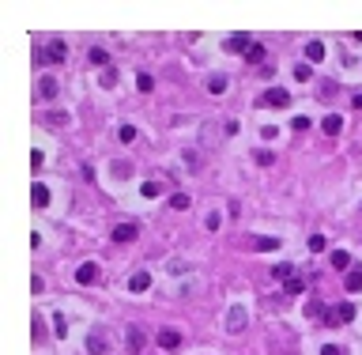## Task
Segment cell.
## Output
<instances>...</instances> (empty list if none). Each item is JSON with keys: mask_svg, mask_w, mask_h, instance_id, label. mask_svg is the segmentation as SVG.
Returning <instances> with one entry per match:
<instances>
[{"mask_svg": "<svg viewBox=\"0 0 362 355\" xmlns=\"http://www.w3.org/2000/svg\"><path fill=\"white\" fill-rule=\"evenodd\" d=\"M64 57H68V45L49 42V45H42V50L34 53V64H57V61H64Z\"/></svg>", "mask_w": 362, "mask_h": 355, "instance_id": "obj_1", "label": "cell"}, {"mask_svg": "<svg viewBox=\"0 0 362 355\" xmlns=\"http://www.w3.org/2000/svg\"><path fill=\"white\" fill-rule=\"evenodd\" d=\"M351 321H355V306L351 302H336L325 314V325H351Z\"/></svg>", "mask_w": 362, "mask_h": 355, "instance_id": "obj_2", "label": "cell"}, {"mask_svg": "<svg viewBox=\"0 0 362 355\" xmlns=\"http://www.w3.org/2000/svg\"><path fill=\"white\" fill-rule=\"evenodd\" d=\"M87 351L91 355H110V340H106V333H102V329H94L91 337H87Z\"/></svg>", "mask_w": 362, "mask_h": 355, "instance_id": "obj_3", "label": "cell"}, {"mask_svg": "<svg viewBox=\"0 0 362 355\" xmlns=\"http://www.w3.org/2000/svg\"><path fill=\"white\" fill-rule=\"evenodd\" d=\"M264 102L268 106H291V91L287 87H268L264 91Z\"/></svg>", "mask_w": 362, "mask_h": 355, "instance_id": "obj_4", "label": "cell"}, {"mask_svg": "<svg viewBox=\"0 0 362 355\" xmlns=\"http://www.w3.org/2000/svg\"><path fill=\"white\" fill-rule=\"evenodd\" d=\"M136 234H140L136 223H117V227H113V242H132Z\"/></svg>", "mask_w": 362, "mask_h": 355, "instance_id": "obj_5", "label": "cell"}, {"mask_svg": "<svg viewBox=\"0 0 362 355\" xmlns=\"http://www.w3.org/2000/svg\"><path fill=\"white\" fill-rule=\"evenodd\" d=\"M177 344H181V333H177V329H159V348L174 351Z\"/></svg>", "mask_w": 362, "mask_h": 355, "instance_id": "obj_6", "label": "cell"}, {"mask_svg": "<svg viewBox=\"0 0 362 355\" xmlns=\"http://www.w3.org/2000/svg\"><path fill=\"white\" fill-rule=\"evenodd\" d=\"M75 280H80V283H94V280H98V265H94V261L80 265V268H75Z\"/></svg>", "mask_w": 362, "mask_h": 355, "instance_id": "obj_7", "label": "cell"}, {"mask_svg": "<svg viewBox=\"0 0 362 355\" xmlns=\"http://www.w3.org/2000/svg\"><path fill=\"white\" fill-rule=\"evenodd\" d=\"M31 204H34V208H45V204H49V189H45L42 181H34V185H31Z\"/></svg>", "mask_w": 362, "mask_h": 355, "instance_id": "obj_8", "label": "cell"}, {"mask_svg": "<svg viewBox=\"0 0 362 355\" xmlns=\"http://www.w3.org/2000/svg\"><path fill=\"white\" fill-rule=\"evenodd\" d=\"M249 246H253V249H261V253H275V249H279V238H264V234H256V238H249Z\"/></svg>", "mask_w": 362, "mask_h": 355, "instance_id": "obj_9", "label": "cell"}, {"mask_svg": "<svg viewBox=\"0 0 362 355\" xmlns=\"http://www.w3.org/2000/svg\"><path fill=\"white\" fill-rule=\"evenodd\" d=\"M321 129H325L328 136H340V132H344V117H340V113H328V117L321 121Z\"/></svg>", "mask_w": 362, "mask_h": 355, "instance_id": "obj_10", "label": "cell"}, {"mask_svg": "<svg viewBox=\"0 0 362 355\" xmlns=\"http://www.w3.org/2000/svg\"><path fill=\"white\" fill-rule=\"evenodd\" d=\"M249 45H253V38H249V34H230V38H226V50H234V53L249 50Z\"/></svg>", "mask_w": 362, "mask_h": 355, "instance_id": "obj_11", "label": "cell"}, {"mask_svg": "<svg viewBox=\"0 0 362 355\" xmlns=\"http://www.w3.org/2000/svg\"><path fill=\"white\" fill-rule=\"evenodd\" d=\"M87 61H91V64H98L102 72L110 68V53H106V50H98V45H94V50H87Z\"/></svg>", "mask_w": 362, "mask_h": 355, "instance_id": "obj_12", "label": "cell"}, {"mask_svg": "<svg viewBox=\"0 0 362 355\" xmlns=\"http://www.w3.org/2000/svg\"><path fill=\"white\" fill-rule=\"evenodd\" d=\"M317 61H325V45H321V42H309V45H306V64H317Z\"/></svg>", "mask_w": 362, "mask_h": 355, "instance_id": "obj_13", "label": "cell"}, {"mask_svg": "<svg viewBox=\"0 0 362 355\" xmlns=\"http://www.w3.org/2000/svg\"><path fill=\"white\" fill-rule=\"evenodd\" d=\"M147 287H151V276L147 272H136V276H132V280H128V291H147Z\"/></svg>", "mask_w": 362, "mask_h": 355, "instance_id": "obj_14", "label": "cell"}, {"mask_svg": "<svg viewBox=\"0 0 362 355\" xmlns=\"http://www.w3.org/2000/svg\"><path fill=\"white\" fill-rule=\"evenodd\" d=\"M226 329H230V333H242V329H245V310H230V321H226Z\"/></svg>", "mask_w": 362, "mask_h": 355, "instance_id": "obj_15", "label": "cell"}, {"mask_svg": "<svg viewBox=\"0 0 362 355\" xmlns=\"http://www.w3.org/2000/svg\"><path fill=\"white\" fill-rule=\"evenodd\" d=\"M38 91H42V99H57V80H49V76H42Z\"/></svg>", "mask_w": 362, "mask_h": 355, "instance_id": "obj_16", "label": "cell"}, {"mask_svg": "<svg viewBox=\"0 0 362 355\" xmlns=\"http://www.w3.org/2000/svg\"><path fill=\"white\" fill-rule=\"evenodd\" d=\"M325 314L328 310H325V302H321V299H309L306 302V318H325Z\"/></svg>", "mask_w": 362, "mask_h": 355, "instance_id": "obj_17", "label": "cell"}, {"mask_svg": "<svg viewBox=\"0 0 362 355\" xmlns=\"http://www.w3.org/2000/svg\"><path fill=\"white\" fill-rule=\"evenodd\" d=\"M245 61H249V64H261V61H264V45H261V42H253L249 50H245Z\"/></svg>", "mask_w": 362, "mask_h": 355, "instance_id": "obj_18", "label": "cell"}, {"mask_svg": "<svg viewBox=\"0 0 362 355\" xmlns=\"http://www.w3.org/2000/svg\"><path fill=\"white\" fill-rule=\"evenodd\" d=\"M347 291H362V268H351V272H347Z\"/></svg>", "mask_w": 362, "mask_h": 355, "instance_id": "obj_19", "label": "cell"}, {"mask_svg": "<svg viewBox=\"0 0 362 355\" xmlns=\"http://www.w3.org/2000/svg\"><path fill=\"white\" fill-rule=\"evenodd\" d=\"M140 348H144V333L132 325V329H128V351H140Z\"/></svg>", "mask_w": 362, "mask_h": 355, "instance_id": "obj_20", "label": "cell"}, {"mask_svg": "<svg viewBox=\"0 0 362 355\" xmlns=\"http://www.w3.org/2000/svg\"><path fill=\"white\" fill-rule=\"evenodd\" d=\"M272 276H275V280H283V283H287V280H291L294 272H291V265H287V261H279V265L272 268Z\"/></svg>", "mask_w": 362, "mask_h": 355, "instance_id": "obj_21", "label": "cell"}, {"mask_svg": "<svg viewBox=\"0 0 362 355\" xmlns=\"http://www.w3.org/2000/svg\"><path fill=\"white\" fill-rule=\"evenodd\" d=\"M332 268H340V272H344V268H351V257L344 253V249H336V253H332Z\"/></svg>", "mask_w": 362, "mask_h": 355, "instance_id": "obj_22", "label": "cell"}, {"mask_svg": "<svg viewBox=\"0 0 362 355\" xmlns=\"http://www.w3.org/2000/svg\"><path fill=\"white\" fill-rule=\"evenodd\" d=\"M283 291H287V295H302V291H306V283H302L298 276H291V280L283 283Z\"/></svg>", "mask_w": 362, "mask_h": 355, "instance_id": "obj_23", "label": "cell"}, {"mask_svg": "<svg viewBox=\"0 0 362 355\" xmlns=\"http://www.w3.org/2000/svg\"><path fill=\"white\" fill-rule=\"evenodd\" d=\"M189 204H193V200H189L185 193H174V197H170V208H177V212H185Z\"/></svg>", "mask_w": 362, "mask_h": 355, "instance_id": "obj_24", "label": "cell"}, {"mask_svg": "<svg viewBox=\"0 0 362 355\" xmlns=\"http://www.w3.org/2000/svg\"><path fill=\"white\" fill-rule=\"evenodd\" d=\"M136 87L144 91V94H147L151 87H155V80H151V72H140V76H136Z\"/></svg>", "mask_w": 362, "mask_h": 355, "instance_id": "obj_25", "label": "cell"}, {"mask_svg": "<svg viewBox=\"0 0 362 355\" xmlns=\"http://www.w3.org/2000/svg\"><path fill=\"white\" fill-rule=\"evenodd\" d=\"M208 91H212V94H223V91H226V80H223V76H212V80H208Z\"/></svg>", "mask_w": 362, "mask_h": 355, "instance_id": "obj_26", "label": "cell"}, {"mask_svg": "<svg viewBox=\"0 0 362 355\" xmlns=\"http://www.w3.org/2000/svg\"><path fill=\"white\" fill-rule=\"evenodd\" d=\"M309 76H313V68H309V64H294V80H309Z\"/></svg>", "mask_w": 362, "mask_h": 355, "instance_id": "obj_27", "label": "cell"}, {"mask_svg": "<svg viewBox=\"0 0 362 355\" xmlns=\"http://www.w3.org/2000/svg\"><path fill=\"white\" fill-rule=\"evenodd\" d=\"M325 246H328V242H325V234H309V249H313V253H321Z\"/></svg>", "mask_w": 362, "mask_h": 355, "instance_id": "obj_28", "label": "cell"}, {"mask_svg": "<svg viewBox=\"0 0 362 355\" xmlns=\"http://www.w3.org/2000/svg\"><path fill=\"white\" fill-rule=\"evenodd\" d=\"M136 140V129H132V125H121V144H132Z\"/></svg>", "mask_w": 362, "mask_h": 355, "instance_id": "obj_29", "label": "cell"}, {"mask_svg": "<svg viewBox=\"0 0 362 355\" xmlns=\"http://www.w3.org/2000/svg\"><path fill=\"white\" fill-rule=\"evenodd\" d=\"M321 355H347V348H340V344H325Z\"/></svg>", "mask_w": 362, "mask_h": 355, "instance_id": "obj_30", "label": "cell"}, {"mask_svg": "<svg viewBox=\"0 0 362 355\" xmlns=\"http://www.w3.org/2000/svg\"><path fill=\"white\" fill-rule=\"evenodd\" d=\"M113 83H117V72L106 68V72H102V87H113Z\"/></svg>", "mask_w": 362, "mask_h": 355, "instance_id": "obj_31", "label": "cell"}, {"mask_svg": "<svg viewBox=\"0 0 362 355\" xmlns=\"http://www.w3.org/2000/svg\"><path fill=\"white\" fill-rule=\"evenodd\" d=\"M256 162H261V167H272L275 155H272V151H256Z\"/></svg>", "mask_w": 362, "mask_h": 355, "instance_id": "obj_32", "label": "cell"}, {"mask_svg": "<svg viewBox=\"0 0 362 355\" xmlns=\"http://www.w3.org/2000/svg\"><path fill=\"white\" fill-rule=\"evenodd\" d=\"M159 193H163V185H159V181H147V185H144V197H159Z\"/></svg>", "mask_w": 362, "mask_h": 355, "instance_id": "obj_33", "label": "cell"}, {"mask_svg": "<svg viewBox=\"0 0 362 355\" xmlns=\"http://www.w3.org/2000/svg\"><path fill=\"white\" fill-rule=\"evenodd\" d=\"M291 129H294V132H306V129H309V117H294Z\"/></svg>", "mask_w": 362, "mask_h": 355, "instance_id": "obj_34", "label": "cell"}, {"mask_svg": "<svg viewBox=\"0 0 362 355\" xmlns=\"http://www.w3.org/2000/svg\"><path fill=\"white\" fill-rule=\"evenodd\" d=\"M113 170H117V178H128V174H132V167H128V162H117Z\"/></svg>", "mask_w": 362, "mask_h": 355, "instance_id": "obj_35", "label": "cell"}]
</instances>
